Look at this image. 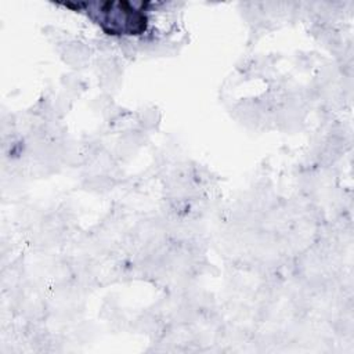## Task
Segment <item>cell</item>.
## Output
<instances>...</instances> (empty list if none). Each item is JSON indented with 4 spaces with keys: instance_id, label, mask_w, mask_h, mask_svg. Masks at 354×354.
<instances>
[{
    "instance_id": "obj_1",
    "label": "cell",
    "mask_w": 354,
    "mask_h": 354,
    "mask_svg": "<svg viewBox=\"0 0 354 354\" xmlns=\"http://www.w3.org/2000/svg\"><path fill=\"white\" fill-rule=\"evenodd\" d=\"M87 15L108 35L136 36L144 33L148 26L147 14L127 1L88 4Z\"/></svg>"
}]
</instances>
